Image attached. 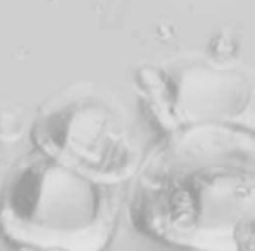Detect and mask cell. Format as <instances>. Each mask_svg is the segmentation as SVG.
Returning <instances> with one entry per match:
<instances>
[{
  "label": "cell",
  "mask_w": 255,
  "mask_h": 251,
  "mask_svg": "<svg viewBox=\"0 0 255 251\" xmlns=\"http://www.w3.org/2000/svg\"><path fill=\"white\" fill-rule=\"evenodd\" d=\"M100 183L46 154L16 173L4 199V215H11L16 230L30 223V234L40 243L79 239L103 222L105 197Z\"/></svg>",
  "instance_id": "obj_1"
},
{
  "label": "cell",
  "mask_w": 255,
  "mask_h": 251,
  "mask_svg": "<svg viewBox=\"0 0 255 251\" xmlns=\"http://www.w3.org/2000/svg\"><path fill=\"white\" fill-rule=\"evenodd\" d=\"M40 145L49 156L107 183L133 169V150L119 122L103 103L75 101L46 113Z\"/></svg>",
  "instance_id": "obj_2"
}]
</instances>
